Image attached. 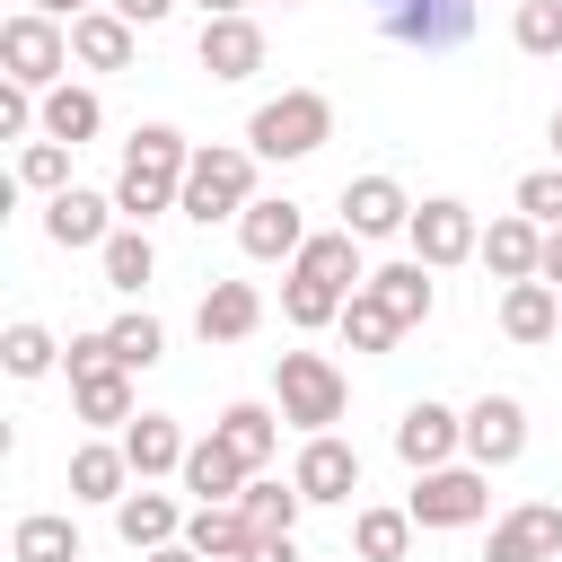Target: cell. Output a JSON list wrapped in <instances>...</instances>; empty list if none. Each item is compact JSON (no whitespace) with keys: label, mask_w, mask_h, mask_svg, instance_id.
Masks as SVG:
<instances>
[{"label":"cell","mask_w":562,"mask_h":562,"mask_svg":"<svg viewBox=\"0 0 562 562\" xmlns=\"http://www.w3.org/2000/svg\"><path fill=\"white\" fill-rule=\"evenodd\" d=\"M465 448V413H448V404H404V422H395V457L413 465V474H439L448 457Z\"/></svg>","instance_id":"obj_10"},{"label":"cell","mask_w":562,"mask_h":562,"mask_svg":"<svg viewBox=\"0 0 562 562\" xmlns=\"http://www.w3.org/2000/svg\"><path fill=\"white\" fill-rule=\"evenodd\" d=\"M97 263H105V290H123V299H140L149 290V272H158V246H149V228H114L105 246H97Z\"/></svg>","instance_id":"obj_27"},{"label":"cell","mask_w":562,"mask_h":562,"mask_svg":"<svg viewBox=\"0 0 562 562\" xmlns=\"http://www.w3.org/2000/svg\"><path fill=\"white\" fill-rule=\"evenodd\" d=\"M211 439H220L246 474H263V465H272V448H281V422H272V404H228V413L211 422Z\"/></svg>","instance_id":"obj_23"},{"label":"cell","mask_w":562,"mask_h":562,"mask_svg":"<svg viewBox=\"0 0 562 562\" xmlns=\"http://www.w3.org/2000/svg\"><path fill=\"white\" fill-rule=\"evenodd\" d=\"M202 70L211 79H255L263 70V26L255 18H202Z\"/></svg>","instance_id":"obj_19"},{"label":"cell","mask_w":562,"mask_h":562,"mask_svg":"<svg viewBox=\"0 0 562 562\" xmlns=\"http://www.w3.org/2000/svg\"><path fill=\"white\" fill-rule=\"evenodd\" d=\"M0 70L18 79V88H61V70H70V26L61 18H44V9H18L9 26H0Z\"/></svg>","instance_id":"obj_5"},{"label":"cell","mask_w":562,"mask_h":562,"mask_svg":"<svg viewBox=\"0 0 562 562\" xmlns=\"http://www.w3.org/2000/svg\"><path fill=\"white\" fill-rule=\"evenodd\" d=\"M509 35H518V53H536V61H553V53H562V0H518V18H509Z\"/></svg>","instance_id":"obj_40"},{"label":"cell","mask_w":562,"mask_h":562,"mask_svg":"<svg viewBox=\"0 0 562 562\" xmlns=\"http://www.w3.org/2000/svg\"><path fill=\"white\" fill-rule=\"evenodd\" d=\"M44 18H88V0H35Z\"/></svg>","instance_id":"obj_47"},{"label":"cell","mask_w":562,"mask_h":562,"mask_svg":"<svg viewBox=\"0 0 562 562\" xmlns=\"http://www.w3.org/2000/svg\"><path fill=\"white\" fill-rule=\"evenodd\" d=\"M105 342H114V360H123V369H158V360H167V325H158L149 307L114 316V325H105Z\"/></svg>","instance_id":"obj_35"},{"label":"cell","mask_w":562,"mask_h":562,"mask_svg":"<svg viewBox=\"0 0 562 562\" xmlns=\"http://www.w3.org/2000/svg\"><path fill=\"white\" fill-rule=\"evenodd\" d=\"M255 325H263V290L255 281H211L202 307H193V334L202 342H246Z\"/></svg>","instance_id":"obj_17"},{"label":"cell","mask_w":562,"mask_h":562,"mask_svg":"<svg viewBox=\"0 0 562 562\" xmlns=\"http://www.w3.org/2000/svg\"><path fill=\"white\" fill-rule=\"evenodd\" d=\"M123 457H132V474H140V483H158V474H184L193 439H184L167 413H132V422H123Z\"/></svg>","instance_id":"obj_18"},{"label":"cell","mask_w":562,"mask_h":562,"mask_svg":"<svg viewBox=\"0 0 562 562\" xmlns=\"http://www.w3.org/2000/svg\"><path fill=\"white\" fill-rule=\"evenodd\" d=\"M9 562H79V527L61 509H35L9 527Z\"/></svg>","instance_id":"obj_32"},{"label":"cell","mask_w":562,"mask_h":562,"mask_svg":"<svg viewBox=\"0 0 562 562\" xmlns=\"http://www.w3.org/2000/svg\"><path fill=\"white\" fill-rule=\"evenodd\" d=\"M378 26L413 53H457L474 35V0H378Z\"/></svg>","instance_id":"obj_8"},{"label":"cell","mask_w":562,"mask_h":562,"mask_svg":"<svg viewBox=\"0 0 562 562\" xmlns=\"http://www.w3.org/2000/svg\"><path fill=\"white\" fill-rule=\"evenodd\" d=\"M553 158H562V105H553Z\"/></svg>","instance_id":"obj_49"},{"label":"cell","mask_w":562,"mask_h":562,"mask_svg":"<svg viewBox=\"0 0 562 562\" xmlns=\"http://www.w3.org/2000/svg\"><path fill=\"white\" fill-rule=\"evenodd\" d=\"M237 246L255 255V263H299V246H307V211L290 202V193H255L246 202V220H237Z\"/></svg>","instance_id":"obj_11"},{"label":"cell","mask_w":562,"mask_h":562,"mask_svg":"<svg viewBox=\"0 0 562 562\" xmlns=\"http://www.w3.org/2000/svg\"><path fill=\"white\" fill-rule=\"evenodd\" d=\"M413 263H430V272H448V263H465V255H483V220L457 202V193H430V202H413Z\"/></svg>","instance_id":"obj_6"},{"label":"cell","mask_w":562,"mask_h":562,"mask_svg":"<svg viewBox=\"0 0 562 562\" xmlns=\"http://www.w3.org/2000/svg\"><path fill=\"white\" fill-rule=\"evenodd\" d=\"M61 369H70V386H79V378H97V369H123V360H114V342H105V334H70Z\"/></svg>","instance_id":"obj_42"},{"label":"cell","mask_w":562,"mask_h":562,"mask_svg":"<svg viewBox=\"0 0 562 562\" xmlns=\"http://www.w3.org/2000/svg\"><path fill=\"white\" fill-rule=\"evenodd\" d=\"M369 299H378V307H386L404 334H413V325H430V307H439L430 263H413V255H404V263H386V272H369Z\"/></svg>","instance_id":"obj_22"},{"label":"cell","mask_w":562,"mask_h":562,"mask_svg":"<svg viewBox=\"0 0 562 562\" xmlns=\"http://www.w3.org/2000/svg\"><path fill=\"white\" fill-rule=\"evenodd\" d=\"M342 307H351L342 290H316V281H299V272H290V290H281V316H290L299 334H316V325H342Z\"/></svg>","instance_id":"obj_39"},{"label":"cell","mask_w":562,"mask_h":562,"mask_svg":"<svg viewBox=\"0 0 562 562\" xmlns=\"http://www.w3.org/2000/svg\"><path fill=\"white\" fill-rule=\"evenodd\" d=\"M140 562H202L193 544H158V553H140Z\"/></svg>","instance_id":"obj_46"},{"label":"cell","mask_w":562,"mask_h":562,"mask_svg":"<svg viewBox=\"0 0 562 562\" xmlns=\"http://www.w3.org/2000/svg\"><path fill=\"white\" fill-rule=\"evenodd\" d=\"M272 395H281V422H299V430L316 439V430H334V422H342V404H351V378H342L325 351H281V369H272Z\"/></svg>","instance_id":"obj_4"},{"label":"cell","mask_w":562,"mask_h":562,"mask_svg":"<svg viewBox=\"0 0 562 562\" xmlns=\"http://www.w3.org/2000/svg\"><path fill=\"white\" fill-rule=\"evenodd\" d=\"M184 518H193V509H176V492H149V483L114 501V536H123L132 553H158V544H184Z\"/></svg>","instance_id":"obj_14"},{"label":"cell","mask_w":562,"mask_h":562,"mask_svg":"<svg viewBox=\"0 0 562 562\" xmlns=\"http://www.w3.org/2000/svg\"><path fill=\"white\" fill-rule=\"evenodd\" d=\"M255 474L220 448V439H193V457H184V492H193V509H211V501H237Z\"/></svg>","instance_id":"obj_28"},{"label":"cell","mask_w":562,"mask_h":562,"mask_svg":"<svg viewBox=\"0 0 562 562\" xmlns=\"http://www.w3.org/2000/svg\"><path fill=\"white\" fill-rule=\"evenodd\" d=\"M342 342H351V351H395V342H404V325H395L369 290H351V307H342Z\"/></svg>","instance_id":"obj_38"},{"label":"cell","mask_w":562,"mask_h":562,"mask_svg":"<svg viewBox=\"0 0 562 562\" xmlns=\"http://www.w3.org/2000/svg\"><path fill=\"white\" fill-rule=\"evenodd\" d=\"M246 202H255V149H246V140H211V149H193L176 211H184L193 228H211V220H246Z\"/></svg>","instance_id":"obj_2"},{"label":"cell","mask_w":562,"mask_h":562,"mask_svg":"<svg viewBox=\"0 0 562 562\" xmlns=\"http://www.w3.org/2000/svg\"><path fill=\"white\" fill-rule=\"evenodd\" d=\"M342 228L369 246V237H404L413 228V202H404V184L395 176H351L342 184Z\"/></svg>","instance_id":"obj_12"},{"label":"cell","mask_w":562,"mask_h":562,"mask_svg":"<svg viewBox=\"0 0 562 562\" xmlns=\"http://www.w3.org/2000/svg\"><path fill=\"white\" fill-rule=\"evenodd\" d=\"M70 404H79V422L123 430V422H132V369H97V378H79V386H70Z\"/></svg>","instance_id":"obj_33"},{"label":"cell","mask_w":562,"mask_h":562,"mask_svg":"<svg viewBox=\"0 0 562 562\" xmlns=\"http://www.w3.org/2000/svg\"><path fill=\"white\" fill-rule=\"evenodd\" d=\"M299 509H307V492H299V483H272V474H255V483L237 492V518H246L255 536H299Z\"/></svg>","instance_id":"obj_29"},{"label":"cell","mask_w":562,"mask_h":562,"mask_svg":"<svg viewBox=\"0 0 562 562\" xmlns=\"http://www.w3.org/2000/svg\"><path fill=\"white\" fill-rule=\"evenodd\" d=\"M553 325H562L553 281H509V290H501V334H509V342H553Z\"/></svg>","instance_id":"obj_25"},{"label":"cell","mask_w":562,"mask_h":562,"mask_svg":"<svg viewBox=\"0 0 562 562\" xmlns=\"http://www.w3.org/2000/svg\"><path fill=\"white\" fill-rule=\"evenodd\" d=\"M553 553H562V509L553 501H527V509H509L492 527V553L483 562H553Z\"/></svg>","instance_id":"obj_15"},{"label":"cell","mask_w":562,"mask_h":562,"mask_svg":"<svg viewBox=\"0 0 562 562\" xmlns=\"http://www.w3.org/2000/svg\"><path fill=\"white\" fill-rule=\"evenodd\" d=\"M290 483H299L307 501H351V492H360V448H351V439H334V430H316V439L299 448Z\"/></svg>","instance_id":"obj_13"},{"label":"cell","mask_w":562,"mask_h":562,"mask_svg":"<svg viewBox=\"0 0 562 562\" xmlns=\"http://www.w3.org/2000/svg\"><path fill=\"white\" fill-rule=\"evenodd\" d=\"M202 18H246V0H202Z\"/></svg>","instance_id":"obj_48"},{"label":"cell","mask_w":562,"mask_h":562,"mask_svg":"<svg viewBox=\"0 0 562 562\" xmlns=\"http://www.w3.org/2000/svg\"><path fill=\"white\" fill-rule=\"evenodd\" d=\"M325 140H334V97H325V88H281V97H263L255 123H246V149H255V158H316Z\"/></svg>","instance_id":"obj_3"},{"label":"cell","mask_w":562,"mask_h":562,"mask_svg":"<svg viewBox=\"0 0 562 562\" xmlns=\"http://www.w3.org/2000/svg\"><path fill=\"white\" fill-rule=\"evenodd\" d=\"M281 9H299V0H281Z\"/></svg>","instance_id":"obj_50"},{"label":"cell","mask_w":562,"mask_h":562,"mask_svg":"<svg viewBox=\"0 0 562 562\" xmlns=\"http://www.w3.org/2000/svg\"><path fill=\"white\" fill-rule=\"evenodd\" d=\"M290 272H299V281H316V290H342V299H351V290H369V272H360V237H351V228L307 237Z\"/></svg>","instance_id":"obj_21"},{"label":"cell","mask_w":562,"mask_h":562,"mask_svg":"<svg viewBox=\"0 0 562 562\" xmlns=\"http://www.w3.org/2000/svg\"><path fill=\"white\" fill-rule=\"evenodd\" d=\"M184 167H193V140H184L176 123H140V132L123 140V176H114V211H123L132 228H149L158 211H176V193H184Z\"/></svg>","instance_id":"obj_1"},{"label":"cell","mask_w":562,"mask_h":562,"mask_svg":"<svg viewBox=\"0 0 562 562\" xmlns=\"http://www.w3.org/2000/svg\"><path fill=\"white\" fill-rule=\"evenodd\" d=\"M483 263H492L501 281H536V272H544V228H536L527 211H501V220L483 228Z\"/></svg>","instance_id":"obj_20"},{"label":"cell","mask_w":562,"mask_h":562,"mask_svg":"<svg viewBox=\"0 0 562 562\" xmlns=\"http://www.w3.org/2000/svg\"><path fill=\"white\" fill-rule=\"evenodd\" d=\"M0 369H9V378H44V369H61V342H53L35 316H18V325L0 334Z\"/></svg>","instance_id":"obj_36"},{"label":"cell","mask_w":562,"mask_h":562,"mask_svg":"<svg viewBox=\"0 0 562 562\" xmlns=\"http://www.w3.org/2000/svg\"><path fill=\"white\" fill-rule=\"evenodd\" d=\"M536 281H553V290H562V228H544V272H536Z\"/></svg>","instance_id":"obj_45"},{"label":"cell","mask_w":562,"mask_h":562,"mask_svg":"<svg viewBox=\"0 0 562 562\" xmlns=\"http://www.w3.org/2000/svg\"><path fill=\"white\" fill-rule=\"evenodd\" d=\"M413 527H474L492 509V474L483 465H439V474H413Z\"/></svg>","instance_id":"obj_7"},{"label":"cell","mask_w":562,"mask_h":562,"mask_svg":"<svg viewBox=\"0 0 562 562\" xmlns=\"http://www.w3.org/2000/svg\"><path fill=\"white\" fill-rule=\"evenodd\" d=\"M184 544H193L202 562H237V553L255 544V527L237 518V501H211V509H193V518H184Z\"/></svg>","instance_id":"obj_31"},{"label":"cell","mask_w":562,"mask_h":562,"mask_svg":"<svg viewBox=\"0 0 562 562\" xmlns=\"http://www.w3.org/2000/svg\"><path fill=\"white\" fill-rule=\"evenodd\" d=\"M97 132H105L97 88H70V79H61V88H44V140H70V149H79V140H97Z\"/></svg>","instance_id":"obj_30"},{"label":"cell","mask_w":562,"mask_h":562,"mask_svg":"<svg viewBox=\"0 0 562 562\" xmlns=\"http://www.w3.org/2000/svg\"><path fill=\"white\" fill-rule=\"evenodd\" d=\"M465 457L492 474V465H518L527 457V404L518 395H474L465 404Z\"/></svg>","instance_id":"obj_9"},{"label":"cell","mask_w":562,"mask_h":562,"mask_svg":"<svg viewBox=\"0 0 562 562\" xmlns=\"http://www.w3.org/2000/svg\"><path fill=\"white\" fill-rule=\"evenodd\" d=\"M518 211H527L536 228H562V167H536V176H518Z\"/></svg>","instance_id":"obj_41"},{"label":"cell","mask_w":562,"mask_h":562,"mask_svg":"<svg viewBox=\"0 0 562 562\" xmlns=\"http://www.w3.org/2000/svg\"><path fill=\"white\" fill-rule=\"evenodd\" d=\"M351 544H360V562H404L413 553V509H360Z\"/></svg>","instance_id":"obj_34"},{"label":"cell","mask_w":562,"mask_h":562,"mask_svg":"<svg viewBox=\"0 0 562 562\" xmlns=\"http://www.w3.org/2000/svg\"><path fill=\"white\" fill-rule=\"evenodd\" d=\"M70 61H88V70H132V18H114V9L70 18Z\"/></svg>","instance_id":"obj_24"},{"label":"cell","mask_w":562,"mask_h":562,"mask_svg":"<svg viewBox=\"0 0 562 562\" xmlns=\"http://www.w3.org/2000/svg\"><path fill=\"white\" fill-rule=\"evenodd\" d=\"M18 184L44 193V202L70 193V140H26V149H18Z\"/></svg>","instance_id":"obj_37"},{"label":"cell","mask_w":562,"mask_h":562,"mask_svg":"<svg viewBox=\"0 0 562 562\" xmlns=\"http://www.w3.org/2000/svg\"><path fill=\"white\" fill-rule=\"evenodd\" d=\"M140 474H132V457H123V439L105 448V439H88L79 457H70V501H123Z\"/></svg>","instance_id":"obj_26"},{"label":"cell","mask_w":562,"mask_h":562,"mask_svg":"<svg viewBox=\"0 0 562 562\" xmlns=\"http://www.w3.org/2000/svg\"><path fill=\"white\" fill-rule=\"evenodd\" d=\"M44 237L70 246V255H79V246H105V237H114V193H79V184L53 193V202H44Z\"/></svg>","instance_id":"obj_16"},{"label":"cell","mask_w":562,"mask_h":562,"mask_svg":"<svg viewBox=\"0 0 562 562\" xmlns=\"http://www.w3.org/2000/svg\"><path fill=\"white\" fill-rule=\"evenodd\" d=\"M237 562H299V536H255Z\"/></svg>","instance_id":"obj_43"},{"label":"cell","mask_w":562,"mask_h":562,"mask_svg":"<svg viewBox=\"0 0 562 562\" xmlns=\"http://www.w3.org/2000/svg\"><path fill=\"white\" fill-rule=\"evenodd\" d=\"M105 9H114V18H132V26H158L176 0H105Z\"/></svg>","instance_id":"obj_44"}]
</instances>
